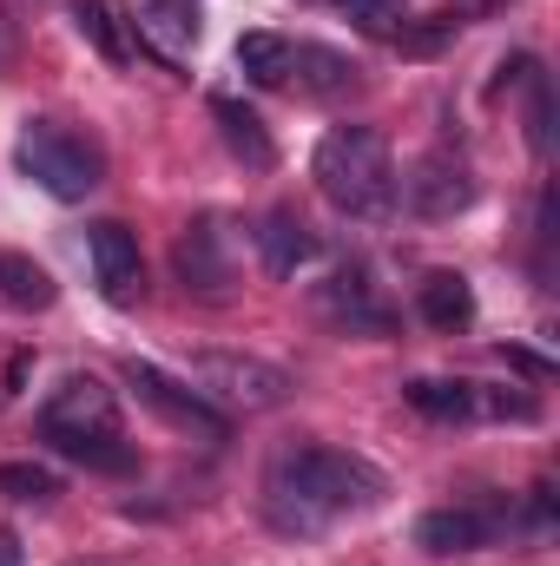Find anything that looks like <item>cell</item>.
Here are the masks:
<instances>
[{"instance_id":"6da1fadb","label":"cell","mask_w":560,"mask_h":566,"mask_svg":"<svg viewBox=\"0 0 560 566\" xmlns=\"http://www.w3.org/2000/svg\"><path fill=\"white\" fill-rule=\"evenodd\" d=\"M383 494V468L350 448H283L265 474V514L278 534H323L343 514H370Z\"/></svg>"},{"instance_id":"7a4b0ae2","label":"cell","mask_w":560,"mask_h":566,"mask_svg":"<svg viewBox=\"0 0 560 566\" xmlns=\"http://www.w3.org/2000/svg\"><path fill=\"white\" fill-rule=\"evenodd\" d=\"M310 178L343 218H383L396 205V165H390V139L376 126H330L317 139Z\"/></svg>"},{"instance_id":"3957f363","label":"cell","mask_w":560,"mask_h":566,"mask_svg":"<svg viewBox=\"0 0 560 566\" xmlns=\"http://www.w3.org/2000/svg\"><path fill=\"white\" fill-rule=\"evenodd\" d=\"M13 165H20L27 185H40V191L60 198V205H80V198H93V191L106 185L100 145L80 139V133L60 126V119H27L20 139H13Z\"/></svg>"},{"instance_id":"277c9868","label":"cell","mask_w":560,"mask_h":566,"mask_svg":"<svg viewBox=\"0 0 560 566\" xmlns=\"http://www.w3.org/2000/svg\"><path fill=\"white\" fill-rule=\"evenodd\" d=\"M191 382L211 409H238V416H271L290 402V369L265 363V356H245V349H205L191 356Z\"/></svg>"},{"instance_id":"5b68a950","label":"cell","mask_w":560,"mask_h":566,"mask_svg":"<svg viewBox=\"0 0 560 566\" xmlns=\"http://www.w3.org/2000/svg\"><path fill=\"white\" fill-rule=\"evenodd\" d=\"M40 434L46 448H66L80 434H120V402L100 376H66L46 402H40Z\"/></svg>"},{"instance_id":"8992f818","label":"cell","mask_w":560,"mask_h":566,"mask_svg":"<svg viewBox=\"0 0 560 566\" xmlns=\"http://www.w3.org/2000/svg\"><path fill=\"white\" fill-rule=\"evenodd\" d=\"M403 205L416 211L422 224L462 218V211L475 205V171H468V158H455V151H422L416 165H409V178H403Z\"/></svg>"},{"instance_id":"52a82bcc","label":"cell","mask_w":560,"mask_h":566,"mask_svg":"<svg viewBox=\"0 0 560 566\" xmlns=\"http://www.w3.org/2000/svg\"><path fill=\"white\" fill-rule=\"evenodd\" d=\"M126 382H133V396H139L152 416H165V422L185 428V434H205V441H225V434H231V416H225V409H211L198 389H178L165 369H152L139 356L126 363Z\"/></svg>"},{"instance_id":"ba28073f","label":"cell","mask_w":560,"mask_h":566,"mask_svg":"<svg viewBox=\"0 0 560 566\" xmlns=\"http://www.w3.org/2000/svg\"><path fill=\"white\" fill-rule=\"evenodd\" d=\"M317 310L336 329H350V336H390L396 329V310L376 296V283H370L363 264H343V271H330V277L317 283Z\"/></svg>"},{"instance_id":"9c48e42d","label":"cell","mask_w":560,"mask_h":566,"mask_svg":"<svg viewBox=\"0 0 560 566\" xmlns=\"http://www.w3.org/2000/svg\"><path fill=\"white\" fill-rule=\"evenodd\" d=\"M86 258H93V277H100V296L106 303H139V290H145V258H139V238L126 231V224H93L86 231Z\"/></svg>"},{"instance_id":"30bf717a","label":"cell","mask_w":560,"mask_h":566,"mask_svg":"<svg viewBox=\"0 0 560 566\" xmlns=\"http://www.w3.org/2000/svg\"><path fill=\"white\" fill-rule=\"evenodd\" d=\"M501 534V514H488V507H428L416 521V547L422 554H481L488 541Z\"/></svg>"},{"instance_id":"8fae6325","label":"cell","mask_w":560,"mask_h":566,"mask_svg":"<svg viewBox=\"0 0 560 566\" xmlns=\"http://www.w3.org/2000/svg\"><path fill=\"white\" fill-rule=\"evenodd\" d=\"M172 264H178V283H185V290H198V296H225V290H231V258H225V231H218L211 218H198V224H191V231L178 238Z\"/></svg>"},{"instance_id":"7c38bea8","label":"cell","mask_w":560,"mask_h":566,"mask_svg":"<svg viewBox=\"0 0 560 566\" xmlns=\"http://www.w3.org/2000/svg\"><path fill=\"white\" fill-rule=\"evenodd\" d=\"M139 33L152 40L158 60L185 66L198 46V0H139Z\"/></svg>"},{"instance_id":"4fadbf2b","label":"cell","mask_w":560,"mask_h":566,"mask_svg":"<svg viewBox=\"0 0 560 566\" xmlns=\"http://www.w3.org/2000/svg\"><path fill=\"white\" fill-rule=\"evenodd\" d=\"M211 119H218V133L231 145V158H245L251 171H271V165H278V145L265 133V119H258L238 93H211Z\"/></svg>"},{"instance_id":"5bb4252c","label":"cell","mask_w":560,"mask_h":566,"mask_svg":"<svg viewBox=\"0 0 560 566\" xmlns=\"http://www.w3.org/2000/svg\"><path fill=\"white\" fill-rule=\"evenodd\" d=\"M310 258H317V238H310V224H303L297 211H271V218L258 224V264H265L271 277H297Z\"/></svg>"},{"instance_id":"9a60e30c","label":"cell","mask_w":560,"mask_h":566,"mask_svg":"<svg viewBox=\"0 0 560 566\" xmlns=\"http://www.w3.org/2000/svg\"><path fill=\"white\" fill-rule=\"evenodd\" d=\"M416 310L428 329H442V336H455V329H468L475 323V290L462 271H428L416 283Z\"/></svg>"},{"instance_id":"2e32d148","label":"cell","mask_w":560,"mask_h":566,"mask_svg":"<svg viewBox=\"0 0 560 566\" xmlns=\"http://www.w3.org/2000/svg\"><path fill=\"white\" fill-rule=\"evenodd\" d=\"M290 73H297V86L317 93V99H343V93L356 86V66H350L343 53H330V46H290Z\"/></svg>"},{"instance_id":"e0dca14e","label":"cell","mask_w":560,"mask_h":566,"mask_svg":"<svg viewBox=\"0 0 560 566\" xmlns=\"http://www.w3.org/2000/svg\"><path fill=\"white\" fill-rule=\"evenodd\" d=\"M409 409L428 422H475V382H442V376H416L409 389Z\"/></svg>"},{"instance_id":"ac0fdd59","label":"cell","mask_w":560,"mask_h":566,"mask_svg":"<svg viewBox=\"0 0 560 566\" xmlns=\"http://www.w3.org/2000/svg\"><path fill=\"white\" fill-rule=\"evenodd\" d=\"M73 27H80V40H86L100 60H113V66H126V60H133V40H126V27H120L113 0H73Z\"/></svg>"},{"instance_id":"d6986e66","label":"cell","mask_w":560,"mask_h":566,"mask_svg":"<svg viewBox=\"0 0 560 566\" xmlns=\"http://www.w3.org/2000/svg\"><path fill=\"white\" fill-rule=\"evenodd\" d=\"M0 296H7L13 310H46L60 290L46 277V264H33L27 251H0Z\"/></svg>"},{"instance_id":"ffe728a7","label":"cell","mask_w":560,"mask_h":566,"mask_svg":"<svg viewBox=\"0 0 560 566\" xmlns=\"http://www.w3.org/2000/svg\"><path fill=\"white\" fill-rule=\"evenodd\" d=\"M515 80L528 86V145H535V158H548L554 151V86H548L541 60H528V53H521Z\"/></svg>"},{"instance_id":"44dd1931","label":"cell","mask_w":560,"mask_h":566,"mask_svg":"<svg viewBox=\"0 0 560 566\" xmlns=\"http://www.w3.org/2000/svg\"><path fill=\"white\" fill-rule=\"evenodd\" d=\"M238 73L251 86H283L290 80V40L283 33H245L238 40Z\"/></svg>"},{"instance_id":"7402d4cb","label":"cell","mask_w":560,"mask_h":566,"mask_svg":"<svg viewBox=\"0 0 560 566\" xmlns=\"http://www.w3.org/2000/svg\"><path fill=\"white\" fill-rule=\"evenodd\" d=\"M53 454L80 461V468H93V474H133V468H139V448L120 441V434H80V441H66V448H53Z\"/></svg>"},{"instance_id":"603a6c76","label":"cell","mask_w":560,"mask_h":566,"mask_svg":"<svg viewBox=\"0 0 560 566\" xmlns=\"http://www.w3.org/2000/svg\"><path fill=\"white\" fill-rule=\"evenodd\" d=\"M0 494L7 501H53L60 494V474L40 468V461H0Z\"/></svg>"},{"instance_id":"cb8c5ba5","label":"cell","mask_w":560,"mask_h":566,"mask_svg":"<svg viewBox=\"0 0 560 566\" xmlns=\"http://www.w3.org/2000/svg\"><path fill=\"white\" fill-rule=\"evenodd\" d=\"M336 13H350L363 33H376V40H396V33H409V13H403V0H336Z\"/></svg>"},{"instance_id":"d4e9b609","label":"cell","mask_w":560,"mask_h":566,"mask_svg":"<svg viewBox=\"0 0 560 566\" xmlns=\"http://www.w3.org/2000/svg\"><path fill=\"white\" fill-rule=\"evenodd\" d=\"M501 363H508V369H521V376H535V382H548V376H554V363H548V356H535V349H515V343L501 349Z\"/></svg>"},{"instance_id":"484cf974","label":"cell","mask_w":560,"mask_h":566,"mask_svg":"<svg viewBox=\"0 0 560 566\" xmlns=\"http://www.w3.org/2000/svg\"><path fill=\"white\" fill-rule=\"evenodd\" d=\"M0 566H20V541H13L7 527H0Z\"/></svg>"},{"instance_id":"4316f807","label":"cell","mask_w":560,"mask_h":566,"mask_svg":"<svg viewBox=\"0 0 560 566\" xmlns=\"http://www.w3.org/2000/svg\"><path fill=\"white\" fill-rule=\"evenodd\" d=\"M323 7H336V0H323Z\"/></svg>"}]
</instances>
